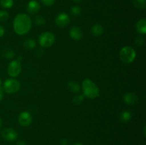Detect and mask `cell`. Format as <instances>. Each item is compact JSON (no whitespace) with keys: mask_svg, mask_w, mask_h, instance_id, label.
Wrapping results in <instances>:
<instances>
[{"mask_svg":"<svg viewBox=\"0 0 146 145\" xmlns=\"http://www.w3.org/2000/svg\"><path fill=\"white\" fill-rule=\"evenodd\" d=\"M32 21L31 18L26 14H17L14 18L13 28L18 35L23 36L27 34L31 30Z\"/></svg>","mask_w":146,"mask_h":145,"instance_id":"cell-1","label":"cell"},{"mask_svg":"<svg viewBox=\"0 0 146 145\" xmlns=\"http://www.w3.org/2000/svg\"><path fill=\"white\" fill-rule=\"evenodd\" d=\"M82 90L84 96L90 99H95L99 97L100 90L96 84L90 79H85L82 82Z\"/></svg>","mask_w":146,"mask_h":145,"instance_id":"cell-2","label":"cell"},{"mask_svg":"<svg viewBox=\"0 0 146 145\" xmlns=\"http://www.w3.org/2000/svg\"><path fill=\"white\" fill-rule=\"evenodd\" d=\"M120 59L123 63L126 64L131 63L136 57V52L131 46H125L120 51Z\"/></svg>","mask_w":146,"mask_h":145,"instance_id":"cell-3","label":"cell"},{"mask_svg":"<svg viewBox=\"0 0 146 145\" xmlns=\"http://www.w3.org/2000/svg\"><path fill=\"white\" fill-rule=\"evenodd\" d=\"M2 89L7 93H15L20 89V82L16 79H7L4 81Z\"/></svg>","mask_w":146,"mask_h":145,"instance_id":"cell-4","label":"cell"},{"mask_svg":"<svg viewBox=\"0 0 146 145\" xmlns=\"http://www.w3.org/2000/svg\"><path fill=\"white\" fill-rule=\"evenodd\" d=\"M56 40V37L54 34L51 32H44L40 35L38 38V44L40 45L44 48H48L54 44Z\"/></svg>","mask_w":146,"mask_h":145,"instance_id":"cell-5","label":"cell"},{"mask_svg":"<svg viewBox=\"0 0 146 145\" xmlns=\"http://www.w3.org/2000/svg\"><path fill=\"white\" fill-rule=\"evenodd\" d=\"M7 72L11 77H17L21 72V62L17 60L11 61L8 65Z\"/></svg>","mask_w":146,"mask_h":145,"instance_id":"cell-6","label":"cell"},{"mask_svg":"<svg viewBox=\"0 0 146 145\" xmlns=\"http://www.w3.org/2000/svg\"><path fill=\"white\" fill-rule=\"evenodd\" d=\"M1 137L7 142H14L18 137V134L12 128H5L1 132Z\"/></svg>","mask_w":146,"mask_h":145,"instance_id":"cell-7","label":"cell"},{"mask_svg":"<svg viewBox=\"0 0 146 145\" xmlns=\"http://www.w3.org/2000/svg\"><path fill=\"white\" fill-rule=\"evenodd\" d=\"M55 23L59 28H64L70 23V17L66 13L62 12L58 14L55 18Z\"/></svg>","mask_w":146,"mask_h":145,"instance_id":"cell-8","label":"cell"},{"mask_svg":"<svg viewBox=\"0 0 146 145\" xmlns=\"http://www.w3.org/2000/svg\"><path fill=\"white\" fill-rule=\"evenodd\" d=\"M19 123L21 126L27 127L31 125L32 122V116L29 112H22L19 114L18 117Z\"/></svg>","mask_w":146,"mask_h":145,"instance_id":"cell-9","label":"cell"},{"mask_svg":"<svg viewBox=\"0 0 146 145\" xmlns=\"http://www.w3.org/2000/svg\"><path fill=\"white\" fill-rule=\"evenodd\" d=\"M69 36L72 39L75 41H79L83 37V31L79 27L73 26L70 28Z\"/></svg>","mask_w":146,"mask_h":145,"instance_id":"cell-10","label":"cell"},{"mask_svg":"<svg viewBox=\"0 0 146 145\" xmlns=\"http://www.w3.org/2000/svg\"><path fill=\"white\" fill-rule=\"evenodd\" d=\"M40 4L36 0H31L27 5V11L30 14H36L39 11Z\"/></svg>","mask_w":146,"mask_h":145,"instance_id":"cell-11","label":"cell"},{"mask_svg":"<svg viewBox=\"0 0 146 145\" xmlns=\"http://www.w3.org/2000/svg\"><path fill=\"white\" fill-rule=\"evenodd\" d=\"M138 96L133 92H128L123 96V100L128 105H133L138 102Z\"/></svg>","mask_w":146,"mask_h":145,"instance_id":"cell-12","label":"cell"},{"mask_svg":"<svg viewBox=\"0 0 146 145\" xmlns=\"http://www.w3.org/2000/svg\"><path fill=\"white\" fill-rule=\"evenodd\" d=\"M136 29L139 34H145L146 33V19L141 18L136 23Z\"/></svg>","mask_w":146,"mask_h":145,"instance_id":"cell-13","label":"cell"},{"mask_svg":"<svg viewBox=\"0 0 146 145\" xmlns=\"http://www.w3.org/2000/svg\"><path fill=\"white\" fill-rule=\"evenodd\" d=\"M91 32L94 36H100L104 33V28H103V26L101 24H96L91 27Z\"/></svg>","mask_w":146,"mask_h":145,"instance_id":"cell-14","label":"cell"},{"mask_svg":"<svg viewBox=\"0 0 146 145\" xmlns=\"http://www.w3.org/2000/svg\"><path fill=\"white\" fill-rule=\"evenodd\" d=\"M131 118H132V114L128 110L123 111V112H121L119 115L120 120L122 122H124V123L129 122L131 119Z\"/></svg>","mask_w":146,"mask_h":145,"instance_id":"cell-15","label":"cell"},{"mask_svg":"<svg viewBox=\"0 0 146 145\" xmlns=\"http://www.w3.org/2000/svg\"><path fill=\"white\" fill-rule=\"evenodd\" d=\"M67 88L69 90L70 92H78L80 91V89H81V87H80L79 84L76 81H70L69 82L67 85Z\"/></svg>","mask_w":146,"mask_h":145,"instance_id":"cell-16","label":"cell"},{"mask_svg":"<svg viewBox=\"0 0 146 145\" xmlns=\"http://www.w3.org/2000/svg\"><path fill=\"white\" fill-rule=\"evenodd\" d=\"M36 41L32 38L26 39L24 42V47L27 50H31L35 48Z\"/></svg>","mask_w":146,"mask_h":145,"instance_id":"cell-17","label":"cell"},{"mask_svg":"<svg viewBox=\"0 0 146 145\" xmlns=\"http://www.w3.org/2000/svg\"><path fill=\"white\" fill-rule=\"evenodd\" d=\"M133 4L134 7L138 9H145L146 7V0H133Z\"/></svg>","mask_w":146,"mask_h":145,"instance_id":"cell-18","label":"cell"},{"mask_svg":"<svg viewBox=\"0 0 146 145\" xmlns=\"http://www.w3.org/2000/svg\"><path fill=\"white\" fill-rule=\"evenodd\" d=\"M0 5L5 9H10L14 5L13 0H0Z\"/></svg>","mask_w":146,"mask_h":145,"instance_id":"cell-19","label":"cell"},{"mask_svg":"<svg viewBox=\"0 0 146 145\" xmlns=\"http://www.w3.org/2000/svg\"><path fill=\"white\" fill-rule=\"evenodd\" d=\"M3 56L4 58H7V59H11V58H14V52L12 49L11 48H7L3 51Z\"/></svg>","mask_w":146,"mask_h":145,"instance_id":"cell-20","label":"cell"},{"mask_svg":"<svg viewBox=\"0 0 146 145\" xmlns=\"http://www.w3.org/2000/svg\"><path fill=\"white\" fill-rule=\"evenodd\" d=\"M84 100V95H76L73 98V102L75 105H79L80 104L82 103V102Z\"/></svg>","mask_w":146,"mask_h":145,"instance_id":"cell-21","label":"cell"},{"mask_svg":"<svg viewBox=\"0 0 146 145\" xmlns=\"http://www.w3.org/2000/svg\"><path fill=\"white\" fill-rule=\"evenodd\" d=\"M34 21H35V24L38 26H41L45 24L46 20L44 18V17H43L41 15H38L35 17V19H34Z\"/></svg>","mask_w":146,"mask_h":145,"instance_id":"cell-22","label":"cell"},{"mask_svg":"<svg viewBox=\"0 0 146 145\" xmlns=\"http://www.w3.org/2000/svg\"><path fill=\"white\" fill-rule=\"evenodd\" d=\"M71 14H73L74 16H78L81 14V9L78 6H74L71 9Z\"/></svg>","mask_w":146,"mask_h":145,"instance_id":"cell-23","label":"cell"},{"mask_svg":"<svg viewBox=\"0 0 146 145\" xmlns=\"http://www.w3.org/2000/svg\"><path fill=\"white\" fill-rule=\"evenodd\" d=\"M9 13L7 11L1 10L0 11V21H5L9 18Z\"/></svg>","mask_w":146,"mask_h":145,"instance_id":"cell-24","label":"cell"},{"mask_svg":"<svg viewBox=\"0 0 146 145\" xmlns=\"http://www.w3.org/2000/svg\"><path fill=\"white\" fill-rule=\"evenodd\" d=\"M135 43L138 46H141L144 44V38L142 36H138L135 39Z\"/></svg>","mask_w":146,"mask_h":145,"instance_id":"cell-25","label":"cell"},{"mask_svg":"<svg viewBox=\"0 0 146 145\" xmlns=\"http://www.w3.org/2000/svg\"><path fill=\"white\" fill-rule=\"evenodd\" d=\"M41 1L45 6L50 7V6H52L54 4L55 0H41Z\"/></svg>","mask_w":146,"mask_h":145,"instance_id":"cell-26","label":"cell"},{"mask_svg":"<svg viewBox=\"0 0 146 145\" xmlns=\"http://www.w3.org/2000/svg\"><path fill=\"white\" fill-rule=\"evenodd\" d=\"M5 33V29L1 25H0V37H2Z\"/></svg>","mask_w":146,"mask_h":145,"instance_id":"cell-27","label":"cell"},{"mask_svg":"<svg viewBox=\"0 0 146 145\" xmlns=\"http://www.w3.org/2000/svg\"><path fill=\"white\" fill-rule=\"evenodd\" d=\"M61 144L62 145H68V142L67 139H62L61 142Z\"/></svg>","mask_w":146,"mask_h":145,"instance_id":"cell-28","label":"cell"},{"mask_svg":"<svg viewBox=\"0 0 146 145\" xmlns=\"http://www.w3.org/2000/svg\"><path fill=\"white\" fill-rule=\"evenodd\" d=\"M3 99V89L2 88H0V102Z\"/></svg>","mask_w":146,"mask_h":145,"instance_id":"cell-29","label":"cell"},{"mask_svg":"<svg viewBox=\"0 0 146 145\" xmlns=\"http://www.w3.org/2000/svg\"><path fill=\"white\" fill-rule=\"evenodd\" d=\"M17 145H26V143L24 142H23V141H19L17 142Z\"/></svg>","mask_w":146,"mask_h":145,"instance_id":"cell-30","label":"cell"},{"mask_svg":"<svg viewBox=\"0 0 146 145\" xmlns=\"http://www.w3.org/2000/svg\"><path fill=\"white\" fill-rule=\"evenodd\" d=\"M75 3H80L81 1V0H73Z\"/></svg>","mask_w":146,"mask_h":145,"instance_id":"cell-31","label":"cell"},{"mask_svg":"<svg viewBox=\"0 0 146 145\" xmlns=\"http://www.w3.org/2000/svg\"><path fill=\"white\" fill-rule=\"evenodd\" d=\"M143 134H144V136H145V126H144V129H143Z\"/></svg>","mask_w":146,"mask_h":145,"instance_id":"cell-32","label":"cell"},{"mask_svg":"<svg viewBox=\"0 0 146 145\" xmlns=\"http://www.w3.org/2000/svg\"><path fill=\"white\" fill-rule=\"evenodd\" d=\"M1 125H2V120H1V119L0 118V127H1Z\"/></svg>","mask_w":146,"mask_h":145,"instance_id":"cell-33","label":"cell"},{"mask_svg":"<svg viewBox=\"0 0 146 145\" xmlns=\"http://www.w3.org/2000/svg\"><path fill=\"white\" fill-rule=\"evenodd\" d=\"M74 145H83V144L81 143H76L75 144H74Z\"/></svg>","mask_w":146,"mask_h":145,"instance_id":"cell-34","label":"cell"},{"mask_svg":"<svg viewBox=\"0 0 146 145\" xmlns=\"http://www.w3.org/2000/svg\"><path fill=\"white\" fill-rule=\"evenodd\" d=\"M1 85H2V84H1V80L0 79V88H1Z\"/></svg>","mask_w":146,"mask_h":145,"instance_id":"cell-35","label":"cell"}]
</instances>
